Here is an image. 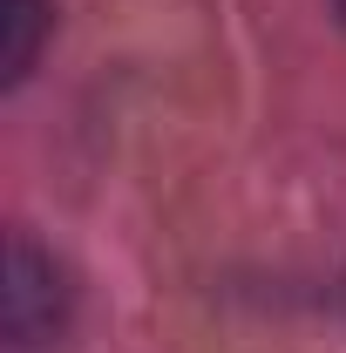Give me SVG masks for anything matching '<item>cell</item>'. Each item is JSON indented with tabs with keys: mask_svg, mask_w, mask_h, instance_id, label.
Segmentation results:
<instances>
[{
	"mask_svg": "<svg viewBox=\"0 0 346 353\" xmlns=\"http://www.w3.org/2000/svg\"><path fill=\"white\" fill-rule=\"evenodd\" d=\"M68 312V292H61V272L34 238H14L7 252V340L14 347H34L41 333L61 326Z\"/></svg>",
	"mask_w": 346,
	"mask_h": 353,
	"instance_id": "cell-1",
	"label": "cell"
},
{
	"mask_svg": "<svg viewBox=\"0 0 346 353\" xmlns=\"http://www.w3.org/2000/svg\"><path fill=\"white\" fill-rule=\"evenodd\" d=\"M0 28H7V82H21L28 68H34V54H41L48 28H54V7L48 0H0Z\"/></svg>",
	"mask_w": 346,
	"mask_h": 353,
	"instance_id": "cell-2",
	"label": "cell"
},
{
	"mask_svg": "<svg viewBox=\"0 0 346 353\" xmlns=\"http://www.w3.org/2000/svg\"><path fill=\"white\" fill-rule=\"evenodd\" d=\"M333 7H340V21H346V0H333Z\"/></svg>",
	"mask_w": 346,
	"mask_h": 353,
	"instance_id": "cell-3",
	"label": "cell"
}]
</instances>
